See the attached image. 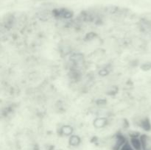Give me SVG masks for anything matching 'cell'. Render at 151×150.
Segmentation results:
<instances>
[{
	"mask_svg": "<svg viewBox=\"0 0 151 150\" xmlns=\"http://www.w3.org/2000/svg\"><path fill=\"white\" fill-rule=\"evenodd\" d=\"M129 142L133 146V148L134 149V150H143L140 136L139 137L137 135H133L130 138Z\"/></svg>",
	"mask_w": 151,
	"mask_h": 150,
	"instance_id": "7a4b0ae2",
	"label": "cell"
},
{
	"mask_svg": "<svg viewBox=\"0 0 151 150\" xmlns=\"http://www.w3.org/2000/svg\"><path fill=\"white\" fill-rule=\"evenodd\" d=\"M80 143H81V139L76 135H73V136L70 137V138H69V144L71 146H76L79 145Z\"/></svg>",
	"mask_w": 151,
	"mask_h": 150,
	"instance_id": "3957f363",
	"label": "cell"
},
{
	"mask_svg": "<svg viewBox=\"0 0 151 150\" xmlns=\"http://www.w3.org/2000/svg\"><path fill=\"white\" fill-rule=\"evenodd\" d=\"M119 150H134V149L133 148V146H131V144H130L129 141H127L126 142L123 144V146L121 147Z\"/></svg>",
	"mask_w": 151,
	"mask_h": 150,
	"instance_id": "277c9868",
	"label": "cell"
},
{
	"mask_svg": "<svg viewBox=\"0 0 151 150\" xmlns=\"http://www.w3.org/2000/svg\"><path fill=\"white\" fill-rule=\"evenodd\" d=\"M143 150H151V137L149 135L143 134L140 135Z\"/></svg>",
	"mask_w": 151,
	"mask_h": 150,
	"instance_id": "6da1fadb",
	"label": "cell"
}]
</instances>
